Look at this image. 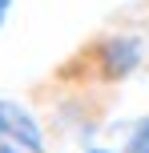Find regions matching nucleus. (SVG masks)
<instances>
[{
    "label": "nucleus",
    "instance_id": "39448f33",
    "mask_svg": "<svg viewBox=\"0 0 149 153\" xmlns=\"http://www.w3.org/2000/svg\"><path fill=\"white\" fill-rule=\"evenodd\" d=\"M85 153H117V149H85Z\"/></svg>",
    "mask_w": 149,
    "mask_h": 153
},
{
    "label": "nucleus",
    "instance_id": "f03ea898",
    "mask_svg": "<svg viewBox=\"0 0 149 153\" xmlns=\"http://www.w3.org/2000/svg\"><path fill=\"white\" fill-rule=\"evenodd\" d=\"M0 153H48L40 121L12 97H0Z\"/></svg>",
    "mask_w": 149,
    "mask_h": 153
},
{
    "label": "nucleus",
    "instance_id": "f257e3e1",
    "mask_svg": "<svg viewBox=\"0 0 149 153\" xmlns=\"http://www.w3.org/2000/svg\"><path fill=\"white\" fill-rule=\"evenodd\" d=\"M77 61L85 65L89 81L101 85H121L129 81L145 61V45L137 32H109V36H97L93 45H85L77 53Z\"/></svg>",
    "mask_w": 149,
    "mask_h": 153
},
{
    "label": "nucleus",
    "instance_id": "20e7f679",
    "mask_svg": "<svg viewBox=\"0 0 149 153\" xmlns=\"http://www.w3.org/2000/svg\"><path fill=\"white\" fill-rule=\"evenodd\" d=\"M12 4H16V0H0V32H4V24H8V12H12Z\"/></svg>",
    "mask_w": 149,
    "mask_h": 153
},
{
    "label": "nucleus",
    "instance_id": "7ed1b4c3",
    "mask_svg": "<svg viewBox=\"0 0 149 153\" xmlns=\"http://www.w3.org/2000/svg\"><path fill=\"white\" fill-rule=\"evenodd\" d=\"M121 153H149V113L141 117V121L129 129V137H125V149Z\"/></svg>",
    "mask_w": 149,
    "mask_h": 153
}]
</instances>
